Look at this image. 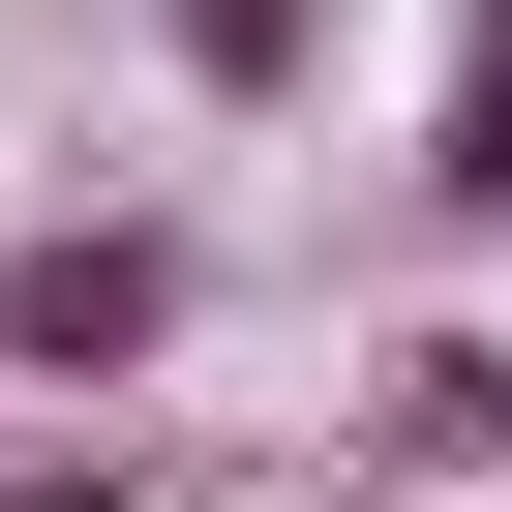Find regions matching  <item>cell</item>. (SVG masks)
Returning <instances> with one entry per match:
<instances>
[{
  "label": "cell",
  "mask_w": 512,
  "mask_h": 512,
  "mask_svg": "<svg viewBox=\"0 0 512 512\" xmlns=\"http://www.w3.org/2000/svg\"><path fill=\"white\" fill-rule=\"evenodd\" d=\"M422 211L512 241V0H452V91H422Z\"/></svg>",
  "instance_id": "obj_2"
},
{
  "label": "cell",
  "mask_w": 512,
  "mask_h": 512,
  "mask_svg": "<svg viewBox=\"0 0 512 512\" xmlns=\"http://www.w3.org/2000/svg\"><path fill=\"white\" fill-rule=\"evenodd\" d=\"M302 61H332V0H181V91H211V121H272Z\"/></svg>",
  "instance_id": "obj_3"
},
{
  "label": "cell",
  "mask_w": 512,
  "mask_h": 512,
  "mask_svg": "<svg viewBox=\"0 0 512 512\" xmlns=\"http://www.w3.org/2000/svg\"><path fill=\"white\" fill-rule=\"evenodd\" d=\"M181 211H31V241H0V392H151L181 362Z\"/></svg>",
  "instance_id": "obj_1"
}]
</instances>
